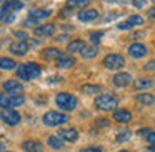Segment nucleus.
Here are the masks:
<instances>
[{
    "label": "nucleus",
    "mask_w": 155,
    "mask_h": 152,
    "mask_svg": "<svg viewBox=\"0 0 155 152\" xmlns=\"http://www.w3.org/2000/svg\"><path fill=\"white\" fill-rule=\"evenodd\" d=\"M42 69L38 64L35 62H27V64H22L17 67V77L22 80H34L40 75Z\"/></svg>",
    "instance_id": "f257e3e1"
},
{
    "label": "nucleus",
    "mask_w": 155,
    "mask_h": 152,
    "mask_svg": "<svg viewBox=\"0 0 155 152\" xmlns=\"http://www.w3.org/2000/svg\"><path fill=\"white\" fill-rule=\"evenodd\" d=\"M117 105H118V99L114 94H102L95 99V107L98 110L108 112V110H114Z\"/></svg>",
    "instance_id": "f03ea898"
},
{
    "label": "nucleus",
    "mask_w": 155,
    "mask_h": 152,
    "mask_svg": "<svg viewBox=\"0 0 155 152\" xmlns=\"http://www.w3.org/2000/svg\"><path fill=\"white\" fill-rule=\"evenodd\" d=\"M55 102H57V105L62 109V110H74V109L78 105V99L75 97V95H72V94H67V92L57 94Z\"/></svg>",
    "instance_id": "7ed1b4c3"
},
{
    "label": "nucleus",
    "mask_w": 155,
    "mask_h": 152,
    "mask_svg": "<svg viewBox=\"0 0 155 152\" xmlns=\"http://www.w3.org/2000/svg\"><path fill=\"white\" fill-rule=\"evenodd\" d=\"M67 120H68V115L62 114V112H57V110H48L47 114L44 115V124L50 125V127L62 125V124H65Z\"/></svg>",
    "instance_id": "20e7f679"
},
{
    "label": "nucleus",
    "mask_w": 155,
    "mask_h": 152,
    "mask_svg": "<svg viewBox=\"0 0 155 152\" xmlns=\"http://www.w3.org/2000/svg\"><path fill=\"white\" fill-rule=\"evenodd\" d=\"M104 65L110 70H117L125 65V57L122 54H108L104 57Z\"/></svg>",
    "instance_id": "39448f33"
},
{
    "label": "nucleus",
    "mask_w": 155,
    "mask_h": 152,
    "mask_svg": "<svg viewBox=\"0 0 155 152\" xmlns=\"http://www.w3.org/2000/svg\"><path fill=\"white\" fill-rule=\"evenodd\" d=\"M0 119H2L7 125H17L18 122L22 120L20 114H18L15 109H8V107H5V109L0 110Z\"/></svg>",
    "instance_id": "423d86ee"
},
{
    "label": "nucleus",
    "mask_w": 155,
    "mask_h": 152,
    "mask_svg": "<svg viewBox=\"0 0 155 152\" xmlns=\"http://www.w3.org/2000/svg\"><path fill=\"white\" fill-rule=\"evenodd\" d=\"M4 90L10 92V95H20L24 92V85L18 80H7L4 82Z\"/></svg>",
    "instance_id": "0eeeda50"
},
{
    "label": "nucleus",
    "mask_w": 155,
    "mask_h": 152,
    "mask_svg": "<svg viewBox=\"0 0 155 152\" xmlns=\"http://www.w3.org/2000/svg\"><path fill=\"white\" fill-rule=\"evenodd\" d=\"M128 55L134 59H142L147 55V47H145L143 44H132L130 47H128Z\"/></svg>",
    "instance_id": "6e6552de"
},
{
    "label": "nucleus",
    "mask_w": 155,
    "mask_h": 152,
    "mask_svg": "<svg viewBox=\"0 0 155 152\" xmlns=\"http://www.w3.org/2000/svg\"><path fill=\"white\" fill-rule=\"evenodd\" d=\"M55 62H57V67L60 69H70L72 65H75V57L72 54H64L62 52V55Z\"/></svg>",
    "instance_id": "1a4fd4ad"
},
{
    "label": "nucleus",
    "mask_w": 155,
    "mask_h": 152,
    "mask_svg": "<svg viewBox=\"0 0 155 152\" xmlns=\"http://www.w3.org/2000/svg\"><path fill=\"white\" fill-rule=\"evenodd\" d=\"M132 82V75L127 74V72H118V74L114 75V85L115 87H127Z\"/></svg>",
    "instance_id": "9d476101"
},
{
    "label": "nucleus",
    "mask_w": 155,
    "mask_h": 152,
    "mask_svg": "<svg viewBox=\"0 0 155 152\" xmlns=\"http://www.w3.org/2000/svg\"><path fill=\"white\" fill-rule=\"evenodd\" d=\"M52 15V10L48 8H35V10L28 12V17H30V22H38L42 19H47Z\"/></svg>",
    "instance_id": "9b49d317"
},
{
    "label": "nucleus",
    "mask_w": 155,
    "mask_h": 152,
    "mask_svg": "<svg viewBox=\"0 0 155 152\" xmlns=\"http://www.w3.org/2000/svg\"><path fill=\"white\" fill-rule=\"evenodd\" d=\"M114 120L118 122V124H127V122L132 120V112L127 110V109H118V110L114 112Z\"/></svg>",
    "instance_id": "f8f14e48"
},
{
    "label": "nucleus",
    "mask_w": 155,
    "mask_h": 152,
    "mask_svg": "<svg viewBox=\"0 0 155 152\" xmlns=\"http://www.w3.org/2000/svg\"><path fill=\"white\" fill-rule=\"evenodd\" d=\"M77 17L80 22H92V20H97L98 19V12L95 8H85V10L78 12Z\"/></svg>",
    "instance_id": "ddd939ff"
},
{
    "label": "nucleus",
    "mask_w": 155,
    "mask_h": 152,
    "mask_svg": "<svg viewBox=\"0 0 155 152\" xmlns=\"http://www.w3.org/2000/svg\"><path fill=\"white\" fill-rule=\"evenodd\" d=\"M35 35H40V37H45V35H54L55 34V25L54 24H42L38 27L34 29Z\"/></svg>",
    "instance_id": "4468645a"
},
{
    "label": "nucleus",
    "mask_w": 155,
    "mask_h": 152,
    "mask_svg": "<svg viewBox=\"0 0 155 152\" xmlns=\"http://www.w3.org/2000/svg\"><path fill=\"white\" fill-rule=\"evenodd\" d=\"M10 52L15 55H25L28 52V44L27 40H20V42H14L10 45Z\"/></svg>",
    "instance_id": "2eb2a0df"
},
{
    "label": "nucleus",
    "mask_w": 155,
    "mask_h": 152,
    "mask_svg": "<svg viewBox=\"0 0 155 152\" xmlns=\"http://www.w3.org/2000/svg\"><path fill=\"white\" fill-rule=\"evenodd\" d=\"M58 137L62 140H67V142H75L78 137V132L75 129H60L58 130Z\"/></svg>",
    "instance_id": "dca6fc26"
},
{
    "label": "nucleus",
    "mask_w": 155,
    "mask_h": 152,
    "mask_svg": "<svg viewBox=\"0 0 155 152\" xmlns=\"http://www.w3.org/2000/svg\"><path fill=\"white\" fill-rule=\"evenodd\" d=\"M22 8H24V2H22V0H10V2H5L4 4V8H2V10L7 12V14H12V12L22 10Z\"/></svg>",
    "instance_id": "f3484780"
},
{
    "label": "nucleus",
    "mask_w": 155,
    "mask_h": 152,
    "mask_svg": "<svg viewBox=\"0 0 155 152\" xmlns=\"http://www.w3.org/2000/svg\"><path fill=\"white\" fill-rule=\"evenodd\" d=\"M153 85V80L147 77H140V79H135L134 80V89L135 90H145V89H150Z\"/></svg>",
    "instance_id": "a211bd4d"
},
{
    "label": "nucleus",
    "mask_w": 155,
    "mask_h": 152,
    "mask_svg": "<svg viewBox=\"0 0 155 152\" xmlns=\"http://www.w3.org/2000/svg\"><path fill=\"white\" fill-rule=\"evenodd\" d=\"M22 149H24L25 152H42V144L38 140H25L24 144H22Z\"/></svg>",
    "instance_id": "6ab92c4d"
},
{
    "label": "nucleus",
    "mask_w": 155,
    "mask_h": 152,
    "mask_svg": "<svg viewBox=\"0 0 155 152\" xmlns=\"http://www.w3.org/2000/svg\"><path fill=\"white\" fill-rule=\"evenodd\" d=\"M25 104V97L24 95H8V102H7V107L8 109H15V107H20V105Z\"/></svg>",
    "instance_id": "aec40b11"
},
{
    "label": "nucleus",
    "mask_w": 155,
    "mask_h": 152,
    "mask_svg": "<svg viewBox=\"0 0 155 152\" xmlns=\"http://www.w3.org/2000/svg\"><path fill=\"white\" fill-rule=\"evenodd\" d=\"M85 47V42L82 39H75V40L68 42L67 45V52L68 54H74V52H82V49Z\"/></svg>",
    "instance_id": "412c9836"
},
{
    "label": "nucleus",
    "mask_w": 155,
    "mask_h": 152,
    "mask_svg": "<svg viewBox=\"0 0 155 152\" xmlns=\"http://www.w3.org/2000/svg\"><path fill=\"white\" fill-rule=\"evenodd\" d=\"M97 54H98V47H97V45H85V47L82 49V52H80V55L84 59H94Z\"/></svg>",
    "instance_id": "4be33fe9"
},
{
    "label": "nucleus",
    "mask_w": 155,
    "mask_h": 152,
    "mask_svg": "<svg viewBox=\"0 0 155 152\" xmlns=\"http://www.w3.org/2000/svg\"><path fill=\"white\" fill-rule=\"evenodd\" d=\"M42 55H44V59H47V60H57L62 55V50H58V49H55V47H48L44 50Z\"/></svg>",
    "instance_id": "5701e85b"
},
{
    "label": "nucleus",
    "mask_w": 155,
    "mask_h": 152,
    "mask_svg": "<svg viewBox=\"0 0 155 152\" xmlns=\"http://www.w3.org/2000/svg\"><path fill=\"white\" fill-rule=\"evenodd\" d=\"M137 102L142 105H152L155 102V97L152 94H148V92H140L137 95Z\"/></svg>",
    "instance_id": "b1692460"
},
{
    "label": "nucleus",
    "mask_w": 155,
    "mask_h": 152,
    "mask_svg": "<svg viewBox=\"0 0 155 152\" xmlns=\"http://www.w3.org/2000/svg\"><path fill=\"white\" fill-rule=\"evenodd\" d=\"M0 69L2 70H14V69H17V62L10 57H2L0 59Z\"/></svg>",
    "instance_id": "393cba45"
},
{
    "label": "nucleus",
    "mask_w": 155,
    "mask_h": 152,
    "mask_svg": "<svg viewBox=\"0 0 155 152\" xmlns=\"http://www.w3.org/2000/svg\"><path fill=\"white\" fill-rule=\"evenodd\" d=\"M90 4V0H67L65 7L67 8H84Z\"/></svg>",
    "instance_id": "a878e982"
},
{
    "label": "nucleus",
    "mask_w": 155,
    "mask_h": 152,
    "mask_svg": "<svg viewBox=\"0 0 155 152\" xmlns=\"http://www.w3.org/2000/svg\"><path fill=\"white\" fill-rule=\"evenodd\" d=\"M47 144L50 145L52 149H62L64 147V140H62L58 135H50V137L47 139Z\"/></svg>",
    "instance_id": "bb28decb"
},
{
    "label": "nucleus",
    "mask_w": 155,
    "mask_h": 152,
    "mask_svg": "<svg viewBox=\"0 0 155 152\" xmlns=\"http://www.w3.org/2000/svg\"><path fill=\"white\" fill-rule=\"evenodd\" d=\"M102 87L97 84H85L82 85V92H85V94H97V92H100Z\"/></svg>",
    "instance_id": "cd10ccee"
},
{
    "label": "nucleus",
    "mask_w": 155,
    "mask_h": 152,
    "mask_svg": "<svg viewBox=\"0 0 155 152\" xmlns=\"http://www.w3.org/2000/svg\"><path fill=\"white\" fill-rule=\"evenodd\" d=\"M127 22L132 25V27H134V25H142L143 24V17H140V15H130Z\"/></svg>",
    "instance_id": "c85d7f7f"
},
{
    "label": "nucleus",
    "mask_w": 155,
    "mask_h": 152,
    "mask_svg": "<svg viewBox=\"0 0 155 152\" xmlns=\"http://www.w3.org/2000/svg\"><path fill=\"white\" fill-rule=\"evenodd\" d=\"M102 37H104V32H102V30L100 32H92V34H90V42L94 45H97L98 42H100Z\"/></svg>",
    "instance_id": "c756f323"
},
{
    "label": "nucleus",
    "mask_w": 155,
    "mask_h": 152,
    "mask_svg": "<svg viewBox=\"0 0 155 152\" xmlns=\"http://www.w3.org/2000/svg\"><path fill=\"white\" fill-rule=\"evenodd\" d=\"M2 20H4L5 24H12V22L15 20V15H14V14H7V12H4V15H2Z\"/></svg>",
    "instance_id": "7c9ffc66"
},
{
    "label": "nucleus",
    "mask_w": 155,
    "mask_h": 152,
    "mask_svg": "<svg viewBox=\"0 0 155 152\" xmlns=\"http://www.w3.org/2000/svg\"><path fill=\"white\" fill-rule=\"evenodd\" d=\"M7 102H8V95L4 94V92H0V107H7Z\"/></svg>",
    "instance_id": "2f4dec72"
},
{
    "label": "nucleus",
    "mask_w": 155,
    "mask_h": 152,
    "mask_svg": "<svg viewBox=\"0 0 155 152\" xmlns=\"http://www.w3.org/2000/svg\"><path fill=\"white\" fill-rule=\"evenodd\" d=\"M128 137H130L128 130H124V134H118V135H117V140H118V142H124V140H127Z\"/></svg>",
    "instance_id": "473e14b6"
},
{
    "label": "nucleus",
    "mask_w": 155,
    "mask_h": 152,
    "mask_svg": "<svg viewBox=\"0 0 155 152\" xmlns=\"http://www.w3.org/2000/svg\"><path fill=\"white\" fill-rule=\"evenodd\" d=\"M117 27H118V29H120V30H128V29H132V25H130V24H128V22H127V20H125V22H120V24H118V25H117Z\"/></svg>",
    "instance_id": "72a5a7b5"
},
{
    "label": "nucleus",
    "mask_w": 155,
    "mask_h": 152,
    "mask_svg": "<svg viewBox=\"0 0 155 152\" xmlns=\"http://www.w3.org/2000/svg\"><path fill=\"white\" fill-rule=\"evenodd\" d=\"M145 70H155V60H150L145 64Z\"/></svg>",
    "instance_id": "f704fd0d"
},
{
    "label": "nucleus",
    "mask_w": 155,
    "mask_h": 152,
    "mask_svg": "<svg viewBox=\"0 0 155 152\" xmlns=\"http://www.w3.org/2000/svg\"><path fill=\"white\" fill-rule=\"evenodd\" d=\"M95 124H97L98 127H107V125H108V120H104V119H98V120L95 122Z\"/></svg>",
    "instance_id": "c9c22d12"
},
{
    "label": "nucleus",
    "mask_w": 155,
    "mask_h": 152,
    "mask_svg": "<svg viewBox=\"0 0 155 152\" xmlns=\"http://www.w3.org/2000/svg\"><path fill=\"white\" fill-rule=\"evenodd\" d=\"M82 152H104V150L98 149V147H87V149H84Z\"/></svg>",
    "instance_id": "e433bc0d"
},
{
    "label": "nucleus",
    "mask_w": 155,
    "mask_h": 152,
    "mask_svg": "<svg viewBox=\"0 0 155 152\" xmlns=\"http://www.w3.org/2000/svg\"><path fill=\"white\" fill-rule=\"evenodd\" d=\"M147 140L150 142V144H155V132H150V134H147Z\"/></svg>",
    "instance_id": "4c0bfd02"
},
{
    "label": "nucleus",
    "mask_w": 155,
    "mask_h": 152,
    "mask_svg": "<svg viewBox=\"0 0 155 152\" xmlns=\"http://www.w3.org/2000/svg\"><path fill=\"white\" fill-rule=\"evenodd\" d=\"M117 15H118V12H114V14H107V15L104 17V20H112V19H115Z\"/></svg>",
    "instance_id": "58836bf2"
},
{
    "label": "nucleus",
    "mask_w": 155,
    "mask_h": 152,
    "mask_svg": "<svg viewBox=\"0 0 155 152\" xmlns=\"http://www.w3.org/2000/svg\"><path fill=\"white\" fill-rule=\"evenodd\" d=\"M134 5H137V7H143L145 0H134Z\"/></svg>",
    "instance_id": "ea45409f"
},
{
    "label": "nucleus",
    "mask_w": 155,
    "mask_h": 152,
    "mask_svg": "<svg viewBox=\"0 0 155 152\" xmlns=\"http://www.w3.org/2000/svg\"><path fill=\"white\" fill-rule=\"evenodd\" d=\"M150 129H142V130H138V135H147V134H150Z\"/></svg>",
    "instance_id": "a19ab883"
},
{
    "label": "nucleus",
    "mask_w": 155,
    "mask_h": 152,
    "mask_svg": "<svg viewBox=\"0 0 155 152\" xmlns=\"http://www.w3.org/2000/svg\"><path fill=\"white\" fill-rule=\"evenodd\" d=\"M148 17L155 19V7H150V8H148Z\"/></svg>",
    "instance_id": "79ce46f5"
},
{
    "label": "nucleus",
    "mask_w": 155,
    "mask_h": 152,
    "mask_svg": "<svg viewBox=\"0 0 155 152\" xmlns=\"http://www.w3.org/2000/svg\"><path fill=\"white\" fill-rule=\"evenodd\" d=\"M148 149H150L152 152H155V144H152V145H148Z\"/></svg>",
    "instance_id": "37998d69"
},
{
    "label": "nucleus",
    "mask_w": 155,
    "mask_h": 152,
    "mask_svg": "<svg viewBox=\"0 0 155 152\" xmlns=\"http://www.w3.org/2000/svg\"><path fill=\"white\" fill-rule=\"evenodd\" d=\"M0 152H4V144H0Z\"/></svg>",
    "instance_id": "c03bdc74"
},
{
    "label": "nucleus",
    "mask_w": 155,
    "mask_h": 152,
    "mask_svg": "<svg viewBox=\"0 0 155 152\" xmlns=\"http://www.w3.org/2000/svg\"><path fill=\"white\" fill-rule=\"evenodd\" d=\"M2 15H4V10H2V8H0V19H2Z\"/></svg>",
    "instance_id": "a18cd8bd"
},
{
    "label": "nucleus",
    "mask_w": 155,
    "mask_h": 152,
    "mask_svg": "<svg viewBox=\"0 0 155 152\" xmlns=\"http://www.w3.org/2000/svg\"><path fill=\"white\" fill-rule=\"evenodd\" d=\"M118 152H130V150H118Z\"/></svg>",
    "instance_id": "49530a36"
},
{
    "label": "nucleus",
    "mask_w": 155,
    "mask_h": 152,
    "mask_svg": "<svg viewBox=\"0 0 155 152\" xmlns=\"http://www.w3.org/2000/svg\"><path fill=\"white\" fill-rule=\"evenodd\" d=\"M2 2H10V0H2Z\"/></svg>",
    "instance_id": "de8ad7c7"
},
{
    "label": "nucleus",
    "mask_w": 155,
    "mask_h": 152,
    "mask_svg": "<svg viewBox=\"0 0 155 152\" xmlns=\"http://www.w3.org/2000/svg\"><path fill=\"white\" fill-rule=\"evenodd\" d=\"M4 152H8V150H4Z\"/></svg>",
    "instance_id": "09e8293b"
},
{
    "label": "nucleus",
    "mask_w": 155,
    "mask_h": 152,
    "mask_svg": "<svg viewBox=\"0 0 155 152\" xmlns=\"http://www.w3.org/2000/svg\"><path fill=\"white\" fill-rule=\"evenodd\" d=\"M153 4H155V0H153Z\"/></svg>",
    "instance_id": "8fccbe9b"
}]
</instances>
